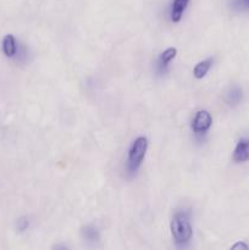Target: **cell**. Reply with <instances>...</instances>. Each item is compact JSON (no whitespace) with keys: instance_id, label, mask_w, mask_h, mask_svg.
Listing matches in <instances>:
<instances>
[{"instance_id":"cell-1","label":"cell","mask_w":249,"mask_h":250,"mask_svg":"<svg viewBox=\"0 0 249 250\" xmlns=\"http://www.w3.org/2000/svg\"><path fill=\"white\" fill-rule=\"evenodd\" d=\"M171 233H172L176 244L178 246H183L190 241L193 229L187 212H176L171 221Z\"/></svg>"},{"instance_id":"cell-2","label":"cell","mask_w":249,"mask_h":250,"mask_svg":"<svg viewBox=\"0 0 249 250\" xmlns=\"http://www.w3.org/2000/svg\"><path fill=\"white\" fill-rule=\"evenodd\" d=\"M146 149H148V141L145 137H138L132 144L128 153V168L131 172L137 171L141 166L144 156H145Z\"/></svg>"},{"instance_id":"cell-3","label":"cell","mask_w":249,"mask_h":250,"mask_svg":"<svg viewBox=\"0 0 249 250\" xmlns=\"http://www.w3.org/2000/svg\"><path fill=\"white\" fill-rule=\"evenodd\" d=\"M212 124V119L211 115L209 114L205 110H202V111H198L197 115H195L194 120H193V131L195 133H205L208 129L210 128Z\"/></svg>"},{"instance_id":"cell-4","label":"cell","mask_w":249,"mask_h":250,"mask_svg":"<svg viewBox=\"0 0 249 250\" xmlns=\"http://www.w3.org/2000/svg\"><path fill=\"white\" fill-rule=\"evenodd\" d=\"M233 160L236 163H244L249 160V139H241L233 151Z\"/></svg>"},{"instance_id":"cell-5","label":"cell","mask_w":249,"mask_h":250,"mask_svg":"<svg viewBox=\"0 0 249 250\" xmlns=\"http://www.w3.org/2000/svg\"><path fill=\"white\" fill-rule=\"evenodd\" d=\"M189 0H173L172 9H171V20L173 22H178L182 19L185 10L187 9Z\"/></svg>"},{"instance_id":"cell-6","label":"cell","mask_w":249,"mask_h":250,"mask_svg":"<svg viewBox=\"0 0 249 250\" xmlns=\"http://www.w3.org/2000/svg\"><path fill=\"white\" fill-rule=\"evenodd\" d=\"M2 50H4V54L7 56V58H12L15 56L17 50L16 45V39L12 34H7L5 36L4 41H2Z\"/></svg>"},{"instance_id":"cell-7","label":"cell","mask_w":249,"mask_h":250,"mask_svg":"<svg viewBox=\"0 0 249 250\" xmlns=\"http://www.w3.org/2000/svg\"><path fill=\"white\" fill-rule=\"evenodd\" d=\"M211 65H212L211 59H208V60L198 62L197 65H195L194 70H193V75H194V77L197 78V80H200V78L204 77V76L208 73V71L210 70Z\"/></svg>"},{"instance_id":"cell-8","label":"cell","mask_w":249,"mask_h":250,"mask_svg":"<svg viewBox=\"0 0 249 250\" xmlns=\"http://www.w3.org/2000/svg\"><path fill=\"white\" fill-rule=\"evenodd\" d=\"M176 54H177L176 48L166 49V50L160 55V66L161 67H163V66L164 67H166V66H167V63L176 58Z\"/></svg>"},{"instance_id":"cell-9","label":"cell","mask_w":249,"mask_h":250,"mask_svg":"<svg viewBox=\"0 0 249 250\" xmlns=\"http://www.w3.org/2000/svg\"><path fill=\"white\" fill-rule=\"evenodd\" d=\"M83 234H84V238L88 239V241H90V242L97 241L98 239V232L93 226L85 227L84 231H83Z\"/></svg>"},{"instance_id":"cell-10","label":"cell","mask_w":249,"mask_h":250,"mask_svg":"<svg viewBox=\"0 0 249 250\" xmlns=\"http://www.w3.org/2000/svg\"><path fill=\"white\" fill-rule=\"evenodd\" d=\"M241 98L242 92L239 89H237V88L232 89L231 92L227 94V100H228V103H231V104H237V103H239Z\"/></svg>"},{"instance_id":"cell-11","label":"cell","mask_w":249,"mask_h":250,"mask_svg":"<svg viewBox=\"0 0 249 250\" xmlns=\"http://www.w3.org/2000/svg\"><path fill=\"white\" fill-rule=\"evenodd\" d=\"M27 227H28V220L27 219L22 217V219H20L19 221H17V229H19V231H24Z\"/></svg>"},{"instance_id":"cell-12","label":"cell","mask_w":249,"mask_h":250,"mask_svg":"<svg viewBox=\"0 0 249 250\" xmlns=\"http://www.w3.org/2000/svg\"><path fill=\"white\" fill-rule=\"evenodd\" d=\"M239 248L248 249L249 247L247 246V244H244V243H237V244H234V246H232V249H239Z\"/></svg>"}]
</instances>
